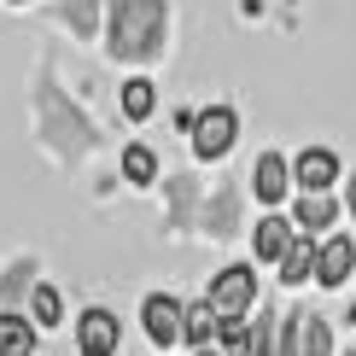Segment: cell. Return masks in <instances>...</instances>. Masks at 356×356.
I'll list each match as a JSON object with an SVG mask.
<instances>
[{
  "label": "cell",
  "instance_id": "obj_7",
  "mask_svg": "<svg viewBox=\"0 0 356 356\" xmlns=\"http://www.w3.org/2000/svg\"><path fill=\"white\" fill-rule=\"evenodd\" d=\"M292 181H298L304 193H327L339 181V158L327 152V146H304L298 164H292Z\"/></svg>",
  "mask_w": 356,
  "mask_h": 356
},
{
  "label": "cell",
  "instance_id": "obj_26",
  "mask_svg": "<svg viewBox=\"0 0 356 356\" xmlns=\"http://www.w3.org/2000/svg\"><path fill=\"white\" fill-rule=\"evenodd\" d=\"M345 316H350V321H356V298H350V309H345Z\"/></svg>",
  "mask_w": 356,
  "mask_h": 356
},
{
  "label": "cell",
  "instance_id": "obj_13",
  "mask_svg": "<svg viewBox=\"0 0 356 356\" xmlns=\"http://www.w3.org/2000/svg\"><path fill=\"white\" fill-rule=\"evenodd\" d=\"M0 356H35V321L29 316H0Z\"/></svg>",
  "mask_w": 356,
  "mask_h": 356
},
{
  "label": "cell",
  "instance_id": "obj_27",
  "mask_svg": "<svg viewBox=\"0 0 356 356\" xmlns=\"http://www.w3.org/2000/svg\"><path fill=\"white\" fill-rule=\"evenodd\" d=\"M350 356H356V350H350Z\"/></svg>",
  "mask_w": 356,
  "mask_h": 356
},
{
  "label": "cell",
  "instance_id": "obj_20",
  "mask_svg": "<svg viewBox=\"0 0 356 356\" xmlns=\"http://www.w3.org/2000/svg\"><path fill=\"white\" fill-rule=\"evenodd\" d=\"M275 327H280L275 309H263V316L251 321V356H275Z\"/></svg>",
  "mask_w": 356,
  "mask_h": 356
},
{
  "label": "cell",
  "instance_id": "obj_22",
  "mask_svg": "<svg viewBox=\"0 0 356 356\" xmlns=\"http://www.w3.org/2000/svg\"><path fill=\"white\" fill-rule=\"evenodd\" d=\"M94 18H99L94 0H65V24L76 29V35H94Z\"/></svg>",
  "mask_w": 356,
  "mask_h": 356
},
{
  "label": "cell",
  "instance_id": "obj_16",
  "mask_svg": "<svg viewBox=\"0 0 356 356\" xmlns=\"http://www.w3.org/2000/svg\"><path fill=\"white\" fill-rule=\"evenodd\" d=\"M216 350H222V356H245V350H251V327H245L240 316L216 327Z\"/></svg>",
  "mask_w": 356,
  "mask_h": 356
},
{
  "label": "cell",
  "instance_id": "obj_19",
  "mask_svg": "<svg viewBox=\"0 0 356 356\" xmlns=\"http://www.w3.org/2000/svg\"><path fill=\"white\" fill-rule=\"evenodd\" d=\"M304 356H333V327L321 316H304Z\"/></svg>",
  "mask_w": 356,
  "mask_h": 356
},
{
  "label": "cell",
  "instance_id": "obj_5",
  "mask_svg": "<svg viewBox=\"0 0 356 356\" xmlns=\"http://www.w3.org/2000/svg\"><path fill=\"white\" fill-rule=\"evenodd\" d=\"M76 356H117V316L111 309H82Z\"/></svg>",
  "mask_w": 356,
  "mask_h": 356
},
{
  "label": "cell",
  "instance_id": "obj_12",
  "mask_svg": "<svg viewBox=\"0 0 356 356\" xmlns=\"http://www.w3.org/2000/svg\"><path fill=\"white\" fill-rule=\"evenodd\" d=\"M316 240H309V234H298V240L286 245V257H280V280H286V286H304L309 275H316Z\"/></svg>",
  "mask_w": 356,
  "mask_h": 356
},
{
  "label": "cell",
  "instance_id": "obj_6",
  "mask_svg": "<svg viewBox=\"0 0 356 356\" xmlns=\"http://www.w3.org/2000/svg\"><path fill=\"white\" fill-rule=\"evenodd\" d=\"M298 240V228H292V216H263L257 228H251V251H257V263H275L280 269V257H286V245Z\"/></svg>",
  "mask_w": 356,
  "mask_h": 356
},
{
  "label": "cell",
  "instance_id": "obj_10",
  "mask_svg": "<svg viewBox=\"0 0 356 356\" xmlns=\"http://www.w3.org/2000/svg\"><path fill=\"white\" fill-rule=\"evenodd\" d=\"M216 327H222V316L211 304H181V339L193 350H204V345H216Z\"/></svg>",
  "mask_w": 356,
  "mask_h": 356
},
{
  "label": "cell",
  "instance_id": "obj_3",
  "mask_svg": "<svg viewBox=\"0 0 356 356\" xmlns=\"http://www.w3.org/2000/svg\"><path fill=\"white\" fill-rule=\"evenodd\" d=\"M234 135H240V117H234L228 106H211V111H199V123H193V152L211 164V158H222L234 146Z\"/></svg>",
  "mask_w": 356,
  "mask_h": 356
},
{
  "label": "cell",
  "instance_id": "obj_11",
  "mask_svg": "<svg viewBox=\"0 0 356 356\" xmlns=\"http://www.w3.org/2000/svg\"><path fill=\"white\" fill-rule=\"evenodd\" d=\"M333 211H339V204L327 199V193H298V204H292V228H298V234H321L333 222Z\"/></svg>",
  "mask_w": 356,
  "mask_h": 356
},
{
  "label": "cell",
  "instance_id": "obj_18",
  "mask_svg": "<svg viewBox=\"0 0 356 356\" xmlns=\"http://www.w3.org/2000/svg\"><path fill=\"white\" fill-rule=\"evenodd\" d=\"M275 356H304V316H286L275 327Z\"/></svg>",
  "mask_w": 356,
  "mask_h": 356
},
{
  "label": "cell",
  "instance_id": "obj_1",
  "mask_svg": "<svg viewBox=\"0 0 356 356\" xmlns=\"http://www.w3.org/2000/svg\"><path fill=\"white\" fill-rule=\"evenodd\" d=\"M164 47V0H111V53L152 58Z\"/></svg>",
  "mask_w": 356,
  "mask_h": 356
},
{
  "label": "cell",
  "instance_id": "obj_9",
  "mask_svg": "<svg viewBox=\"0 0 356 356\" xmlns=\"http://www.w3.org/2000/svg\"><path fill=\"white\" fill-rule=\"evenodd\" d=\"M356 269V245L350 240H321V251H316V280L321 286H345V275Z\"/></svg>",
  "mask_w": 356,
  "mask_h": 356
},
{
  "label": "cell",
  "instance_id": "obj_4",
  "mask_svg": "<svg viewBox=\"0 0 356 356\" xmlns=\"http://www.w3.org/2000/svg\"><path fill=\"white\" fill-rule=\"evenodd\" d=\"M140 321H146V339H152V345H175V339H181V304H175L170 292H152V298L140 304Z\"/></svg>",
  "mask_w": 356,
  "mask_h": 356
},
{
  "label": "cell",
  "instance_id": "obj_14",
  "mask_svg": "<svg viewBox=\"0 0 356 356\" xmlns=\"http://www.w3.org/2000/svg\"><path fill=\"white\" fill-rule=\"evenodd\" d=\"M58 309H65V304H58V292L35 280V286H29V321H35V327H53V321H58Z\"/></svg>",
  "mask_w": 356,
  "mask_h": 356
},
{
  "label": "cell",
  "instance_id": "obj_15",
  "mask_svg": "<svg viewBox=\"0 0 356 356\" xmlns=\"http://www.w3.org/2000/svg\"><path fill=\"white\" fill-rule=\"evenodd\" d=\"M123 117H152V82L146 76H135V82H123Z\"/></svg>",
  "mask_w": 356,
  "mask_h": 356
},
{
  "label": "cell",
  "instance_id": "obj_17",
  "mask_svg": "<svg viewBox=\"0 0 356 356\" xmlns=\"http://www.w3.org/2000/svg\"><path fill=\"white\" fill-rule=\"evenodd\" d=\"M123 175H129L135 187H146V181L158 175V158L146 152V146H129V152H123Z\"/></svg>",
  "mask_w": 356,
  "mask_h": 356
},
{
  "label": "cell",
  "instance_id": "obj_2",
  "mask_svg": "<svg viewBox=\"0 0 356 356\" xmlns=\"http://www.w3.org/2000/svg\"><path fill=\"white\" fill-rule=\"evenodd\" d=\"M251 298H257V275H251L245 263H228V269L211 280V298H204V304H211L222 321H234V316L251 309Z\"/></svg>",
  "mask_w": 356,
  "mask_h": 356
},
{
  "label": "cell",
  "instance_id": "obj_23",
  "mask_svg": "<svg viewBox=\"0 0 356 356\" xmlns=\"http://www.w3.org/2000/svg\"><path fill=\"white\" fill-rule=\"evenodd\" d=\"M29 280H35V263H18V269L0 280V298H18V292H29Z\"/></svg>",
  "mask_w": 356,
  "mask_h": 356
},
{
  "label": "cell",
  "instance_id": "obj_24",
  "mask_svg": "<svg viewBox=\"0 0 356 356\" xmlns=\"http://www.w3.org/2000/svg\"><path fill=\"white\" fill-rule=\"evenodd\" d=\"M345 204H350V216H356V181H350V193H345Z\"/></svg>",
  "mask_w": 356,
  "mask_h": 356
},
{
  "label": "cell",
  "instance_id": "obj_8",
  "mask_svg": "<svg viewBox=\"0 0 356 356\" xmlns=\"http://www.w3.org/2000/svg\"><path fill=\"white\" fill-rule=\"evenodd\" d=\"M251 187H257V199L275 211V204L286 199V187H292V164H286L280 152H263V158H257V170H251Z\"/></svg>",
  "mask_w": 356,
  "mask_h": 356
},
{
  "label": "cell",
  "instance_id": "obj_25",
  "mask_svg": "<svg viewBox=\"0 0 356 356\" xmlns=\"http://www.w3.org/2000/svg\"><path fill=\"white\" fill-rule=\"evenodd\" d=\"M199 356H222V350H216V345H204V350H199Z\"/></svg>",
  "mask_w": 356,
  "mask_h": 356
},
{
  "label": "cell",
  "instance_id": "obj_21",
  "mask_svg": "<svg viewBox=\"0 0 356 356\" xmlns=\"http://www.w3.org/2000/svg\"><path fill=\"white\" fill-rule=\"evenodd\" d=\"M204 228H211V234H228V228H234V193H228V187L211 199V211H204Z\"/></svg>",
  "mask_w": 356,
  "mask_h": 356
}]
</instances>
